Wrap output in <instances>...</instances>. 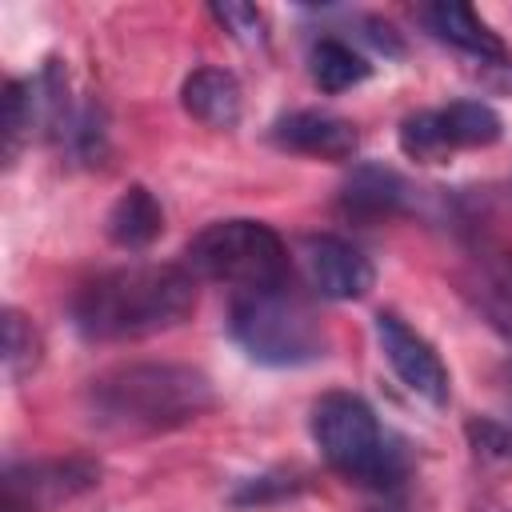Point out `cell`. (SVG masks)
I'll return each mask as SVG.
<instances>
[{
	"instance_id": "cell-7",
	"label": "cell",
	"mask_w": 512,
	"mask_h": 512,
	"mask_svg": "<svg viewBox=\"0 0 512 512\" xmlns=\"http://www.w3.org/2000/svg\"><path fill=\"white\" fill-rule=\"evenodd\" d=\"M376 340H380L384 360L392 364V372L400 376L408 392L424 396L428 404H448V368L416 328H408L396 312H380Z\"/></svg>"
},
{
	"instance_id": "cell-18",
	"label": "cell",
	"mask_w": 512,
	"mask_h": 512,
	"mask_svg": "<svg viewBox=\"0 0 512 512\" xmlns=\"http://www.w3.org/2000/svg\"><path fill=\"white\" fill-rule=\"evenodd\" d=\"M36 128V112H32V84L24 80H8L4 84V160L12 164L24 136Z\"/></svg>"
},
{
	"instance_id": "cell-16",
	"label": "cell",
	"mask_w": 512,
	"mask_h": 512,
	"mask_svg": "<svg viewBox=\"0 0 512 512\" xmlns=\"http://www.w3.org/2000/svg\"><path fill=\"white\" fill-rule=\"evenodd\" d=\"M40 364V336L32 320L16 308H4V376L8 384H20Z\"/></svg>"
},
{
	"instance_id": "cell-9",
	"label": "cell",
	"mask_w": 512,
	"mask_h": 512,
	"mask_svg": "<svg viewBox=\"0 0 512 512\" xmlns=\"http://www.w3.org/2000/svg\"><path fill=\"white\" fill-rule=\"evenodd\" d=\"M272 144L300 152V156L352 160L360 148V136L348 120H340L332 112H288L272 124Z\"/></svg>"
},
{
	"instance_id": "cell-3",
	"label": "cell",
	"mask_w": 512,
	"mask_h": 512,
	"mask_svg": "<svg viewBox=\"0 0 512 512\" xmlns=\"http://www.w3.org/2000/svg\"><path fill=\"white\" fill-rule=\"evenodd\" d=\"M228 332L248 360L268 368H300L328 356V328L284 288L236 292L228 308Z\"/></svg>"
},
{
	"instance_id": "cell-8",
	"label": "cell",
	"mask_w": 512,
	"mask_h": 512,
	"mask_svg": "<svg viewBox=\"0 0 512 512\" xmlns=\"http://www.w3.org/2000/svg\"><path fill=\"white\" fill-rule=\"evenodd\" d=\"M296 256L308 288L320 292L324 300H360L376 280L372 260L340 236H304Z\"/></svg>"
},
{
	"instance_id": "cell-12",
	"label": "cell",
	"mask_w": 512,
	"mask_h": 512,
	"mask_svg": "<svg viewBox=\"0 0 512 512\" xmlns=\"http://www.w3.org/2000/svg\"><path fill=\"white\" fill-rule=\"evenodd\" d=\"M104 228H108V240L112 244L136 252V248H148L164 232V208H160V200L144 184H128L116 196V204L108 208Z\"/></svg>"
},
{
	"instance_id": "cell-21",
	"label": "cell",
	"mask_w": 512,
	"mask_h": 512,
	"mask_svg": "<svg viewBox=\"0 0 512 512\" xmlns=\"http://www.w3.org/2000/svg\"><path fill=\"white\" fill-rule=\"evenodd\" d=\"M468 440H472V448L484 452V456H512V432H508V424L472 420V424H468Z\"/></svg>"
},
{
	"instance_id": "cell-2",
	"label": "cell",
	"mask_w": 512,
	"mask_h": 512,
	"mask_svg": "<svg viewBox=\"0 0 512 512\" xmlns=\"http://www.w3.org/2000/svg\"><path fill=\"white\" fill-rule=\"evenodd\" d=\"M216 404L212 380L192 364L140 360L100 372L84 388V412L116 436H156L200 420Z\"/></svg>"
},
{
	"instance_id": "cell-6",
	"label": "cell",
	"mask_w": 512,
	"mask_h": 512,
	"mask_svg": "<svg viewBox=\"0 0 512 512\" xmlns=\"http://www.w3.org/2000/svg\"><path fill=\"white\" fill-rule=\"evenodd\" d=\"M100 484V464L68 456V460H32L4 468V496L0 512H36L60 500H72Z\"/></svg>"
},
{
	"instance_id": "cell-22",
	"label": "cell",
	"mask_w": 512,
	"mask_h": 512,
	"mask_svg": "<svg viewBox=\"0 0 512 512\" xmlns=\"http://www.w3.org/2000/svg\"><path fill=\"white\" fill-rule=\"evenodd\" d=\"M364 28H368V40H372L380 52H388V56H400V52H404V44L396 40V28H392V24H384V20H368Z\"/></svg>"
},
{
	"instance_id": "cell-13",
	"label": "cell",
	"mask_w": 512,
	"mask_h": 512,
	"mask_svg": "<svg viewBox=\"0 0 512 512\" xmlns=\"http://www.w3.org/2000/svg\"><path fill=\"white\" fill-rule=\"evenodd\" d=\"M404 200V184L396 172L388 168H376V164H364L352 172V180L344 184L340 192V208L348 216H360V220H376V216H388L396 212Z\"/></svg>"
},
{
	"instance_id": "cell-4",
	"label": "cell",
	"mask_w": 512,
	"mask_h": 512,
	"mask_svg": "<svg viewBox=\"0 0 512 512\" xmlns=\"http://www.w3.org/2000/svg\"><path fill=\"white\" fill-rule=\"evenodd\" d=\"M188 272L228 284L236 292H264L284 288L288 276V248L264 220H216L200 228L188 248Z\"/></svg>"
},
{
	"instance_id": "cell-20",
	"label": "cell",
	"mask_w": 512,
	"mask_h": 512,
	"mask_svg": "<svg viewBox=\"0 0 512 512\" xmlns=\"http://www.w3.org/2000/svg\"><path fill=\"white\" fill-rule=\"evenodd\" d=\"M480 296H484L488 316H492L500 328L512 332V264H496V268L484 276Z\"/></svg>"
},
{
	"instance_id": "cell-15",
	"label": "cell",
	"mask_w": 512,
	"mask_h": 512,
	"mask_svg": "<svg viewBox=\"0 0 512 512\" xmlns=\"http://www.w3.org/2000/svg\"><path fill=\"white\" fill-rule=\"evenodd\" d=\"M368 76H372V64L360 52H352L348 44L320 40L312 48V80L320 84V92H344V88H356Z\"/></svg>"
},
{
	"instance_id": "cell-5",
	"label": "cell",
	"mask_w": 512,
	"mask_h": 512,
	"mask_svg": "<svg viewBox=\"0 0 512 512\" xmlns=\"http://www.w3.org/2000/svg\"><path fill=\"white\" fill-rule=\"evenodd\" d=\"M312 440L320 456L356 484L384 488L400 476V452L384 436L376 412L352 392H328L312 404Z\"/></svg>"
},
{
	"instance_id": "cell-11",
	"label": "cell",
	"mask_w": 512,
	"mask_h": 512,
	"mask_svg": "<svg viewBox=\"0 0 512 512\" xmlns=\"http://www.w3.org/2000/svg\"><path fill=\"white\" fill-rule=\"evenodd\" d=\"M428 32L468 56H480V60H504V40L460 0H436L428 8H420Z\"/></svg>"
},
{
	"instance_id": "cell-19",
	"label": "cell",
	"mask_w": 512,
	"mask_h": 512,
	"mask_svg": "<svg viewBox=\"0 0 512 512\" xmlns=\"http://www.w3.org/2000/svg\"><path fill=\"white\" fill-rule=\"evenodd\" d=\"M212 12V20L232 36V40H240V44H264L268 40V20H264V12L256 8V4H244V0H224V4H212L208 8Z\"/></svg>"
},
{
	"instance_id": "cell-10",
	"label": "cell",
	"mask_w": 512,
	"mask_h": 512,
	"mask_svg": "<svg viewBox=\"0 0 512 512\" xmlns=\"http://www.w3.org/2000/svg\"><path fill=\"white\" fill-rule=\"evenodd\" d=\"M180 104L188 116H196L208 128H236V120L244 112V92H240V80L232 72L196 68L180 88Z\"/></svg>"
},
{
	"instance_id": "cell-17",
	"label": "cell",
	"mask_w": 512,
	"mask_h": 512,
	"mask_svg": "<svg viewBox=\"0 0 512 512\" xmlns=\"http://www.w3.org/2000/svg\"><path fill=\"white\" fill-rule=\"evenodd\" d=\"M400 152L416 164H444L452 144L444 136V124H440V112H416V116H404L400 124Z\"/></svg>"
},
{
	"instance_id": "cell-1",
	"label": "cell",
	"mask_w": 512,
	"mask_h": 512,
	"mask_svg": "<svg viewBox=\"0 0 512 512\" xmlns=\"http://www.w3.org/2000/svg\"><path fill=\"white\" fill-rule=\"evenodd\" d=\"M196 308V276L180 264H124L100 272L72 296V324L84 340H144L184 324Z\"/></svg>"
},
{
	"instance_id": "cell-14",
	"label": "cell",
	"mask_w": 512,
	"mask_h": 512,
	"mask_svg": "<svg viewBox=\"0 0 512 512\" xmlns=\"http://www.w3.org/2000/svg\"><path fill=\"white\" fill-rule=\"evenodd\" d=\"M440 124H444V136H448L452 152L456 148H488L504 132L500 112L484 100H456V104L440 108Z\"/></svg>"
},
{
	"instance_id": "cell-23",
	"label": "cell",
	"mask_w": 512,
	"mask_h": 512,
	"mask_svg": "<svg viewBox=\"0 0 512 512\" xmlns=\"http://www.w3.org/2000/svg\"><path fill=\"white\" fill-rule=\"evenodd\" d=\"M508 432H512V424H508Z\"/></svg>"
}]
</instances>
